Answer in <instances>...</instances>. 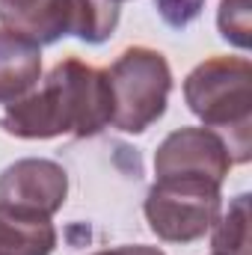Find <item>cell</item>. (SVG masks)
Instances as JSON below:
<instances>
[{
    "label": "cell",
    "instance_id": "1",
    "mask_svg": "<svg viewBox=\"0 0 252 255\" xmlns=\"http://www.w3.org/2000/svg\"><path fill=\"white\" fill-rule=\"evenodd\" d=\"M113 122V95L107 71L83 60L57 63L36 89L6 104L0 128L15 139H54V136H98Z\"/></svg>",
    "mask_w": 252,
    "mask_h": 255
},
{
    "label": "cell",
    "instance_id": "2",
    "mask_svg": "<svg viewBox=\"0 0 252 255\" xmlns=\"http://www.w3.org/2000/svg\"><path fill=\"white\" fill-rule=\"evenodd\" d=\"M190 113L211 130H226L232 163H247L252 151V65L247 57H211L184 80Z\"/></svg>",
    "mask_w": 252,
    "mask_h": 255
},
{
    "label": "cell",
    "instance_id": "3",
    "mask_svg": "<svg viewBox=\"0 0 252 255\" xmlns=\"http://www.w3.org/2000/svg\"><path fill=\"white\" fill-rule=\"evenodd\" d=\"M113 95V122L122 133H142L154 125L169 104L172 68L154 48H127L107 68Z\"/></svg>",
    "mask_w": 252,
    "mask_h": 255
},
{
    "label": "cell",
    "instance_id": "4",
    "mask_svg": "<svg viewBox=\"0 0 252 255\" xmlns=\"http://www.w3.org/2000/svg\"><path fill=\"white\" fill-rule=\"evenodd\" d=\"M148 229L166 244H193L211 232L223 211L220 187L196 178H160L145 193Z\"/></svg>",
    "mask_w": 252,
    "mask_h": 255
},
{
    "label": "cell",
    "instance_id": "5",
    "mask_svg": "<svg viewBox=\"0 0 252 255\" xmlns=\"http://www.w3.org/2000/svg\"><path fill=\"white\" fill-rule=\"evenodd\" d=\"M232 169V154L223 133L211 128H178L154 151V175L160 178H196L223 187Z\"/></svg>",
    "mask_w": 252,
    "mask_h": 255
},
{
    "label": "cell",
    "instance_id": "6",
    "mask_svg": "<svg viewBox=\"0 0 252 255\" xmlns=\"http://www.w3.org/2000/svg\"><path fill=\"white\" fill-rule=\"evenodd\" d=\"M68 199V172L57 160L24 157L0 172V205L54 217Z\"/></svg>",
    "mask_w": 252,
    "mask_h": 255
},
{
    "label": "cell",
    "instance_id": "7",
    "mask_svg": "<svg viewBox=\"0 0 252 255\" xmlns=\"http://www.w3.org/2000/svg\"><path fill=\"white\" fill-rule=\"evenodd\" d=\"M0 24L39 48L54 45L74 30L71 0H0Z\"/></svg>",
    "mask_w": 252,
    "mask_h": 255
},
{
    "label": "cell",
    "instance_id": "8",
    "mask_svg": "<svg viewBox=\"0 0 252 255\" xmlns=\"http://www.w3.org/2000/svg\"><path fill=\"white\" fill-rule=\"evenodd\" d=\"M42 80V48L0 30V104L24 98Z\"/></svg>",
    "mask_w": 252,
    "mask_h": 255
},
{
    "label": "cell",
    "instance_id": "9",
    "mask_svg": "<svg viewBox=\"0 0 252 255\" xmlns=\"http://www.w3.org/2000/svg\"><path fill=\"white\" fill-rule=\"evenodd\" d=\"M57 229L51 217L0 205V255H51Z\"/></svg>",
    "mask_w": 252,
    "mask_h": 255
},
{
    "label": "cell",
    "instance_id": "10",
    "mask_svg": "<svg viewBox=\"0 0 252 255\" xmlns=\"http://www.w3.org/2000/svg\"><path fill=\"white\" fill-rule=\"evenodd\" d=\"M214 255H250V193H241L229 202V211H220L211 226Z\"/></svg>",
    "mask_w": 252,
    "mask_h": 255
},
{
    "label": "cell",
    "instance_id": "11",
    "mask_svg": "<svg viewBox=\"0 0 252 255\" xmlns=\"http://www.w3.org/2000/svg\"><path fill=\"white\" fill-rule=\"evenodd\" d=\"M71 21L77 36L86 45H104L119 27V3L113 0H71Z\"/></svg>",
    "mask_w": 252,
    "mask_h": 255
},
{
    "label": "cell",
    "instance_id": "12",
    "mask_svg": "<svg viewBox=\"0 0 252 255\" xmlns=\"http://www.w3.org/2000/svg\"><path fill=\"white\" fill-rule=\"evenodd\" d=\"M217 30L235 48L250 51V45H252V0H220Z\"/></svg>",
    "mask_w": 252,
    "mask_h": 255
},
{
    "label": "cell",
    "instance_id": "13",
    "mask_svg": "<svg viewBox=\"0 0 252 255\" xmlns=\"http://www.w3.org/2000/svg\"><path fill=\"white\" fill-rule=\"evenodd\" d=\"M154 9L172 30H184L202 15L205 0H154Z\"/></svg>",
    "mask_w": 252,
    "mask_h": 255
},
{
    "label": "cell",
    "instance_id": "14",
    "mask_svg": "<svg viewBox=\"0 0 252 255\" xmlns=\"http://www.w3.org/2000/svg\"><path fill=\"white\" fill-rule=\"evenodd\" d=\"M89 255H166L163 250H157V247H142V244H136V247H113V250H98V253H89Z\"/></svg>",
    "mask_w": 252,
    "mask_h": 255
},
{
    "label": "cell",
    "instance_id": "15",
    "mask_svg": "<svg viewBox=\"0 0 252 255\" xmlns=\"http://www.w3.org/2000/svg\"><path fill=\"white\" fill-rule=\"evenodd\" d=\"M113 3H122V0H113Z\"/></svg>",
    "mask_w": 252,
    "mask_h": 255
}]
</instances>
